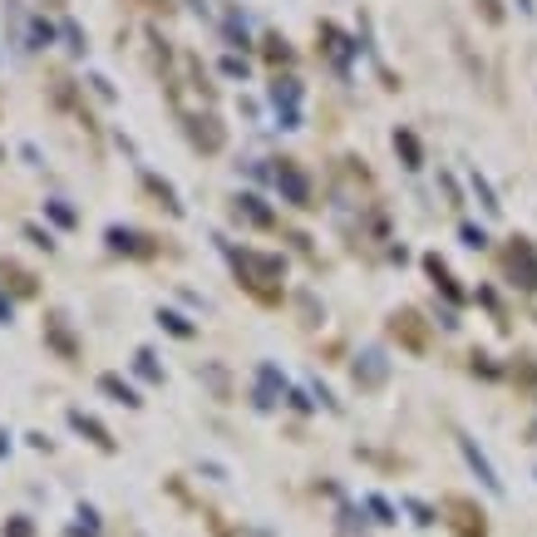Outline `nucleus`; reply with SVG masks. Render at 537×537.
<instances>
[{
  "label": "nucleus",
  "mask_w": 537,
  "mask_h": 537,
  "mask_svg": "<svg viewBox=\"0 0 537 537\" xmlns=\"http://www.w3.org/2000/svg\"><path fill=\"white\" fill-rule=\"evenodd\" d=\"M508 271H513V277H523L518 281V287H537V257H532V247H528V241H513V247H508Z\"/></svg>",
  "instance_id": "obj_7"
},
{
  "label": "nucleus",
  "mask_w": 537,
  "mask_h": 537,
  "mask_svg": "<svg viewBox=\"0 0 537 537\" xmlns=\"http://www.w3.org/2000/svg\"><path fill=\"white\" fill-rule=\"evenodd\" d=\"M183 129H187V139H193V149L223 153L227 129H223V119H217V114H183Z\"/></svg>",
  "instance_id": "obj_4"
},
{
  "label": "nucleus",
  "mask_w": 537,
  "mask_h": 537,
  "mask_svg": "<svg viewBox=\"0 0 537 537\" xmlns=\"http://www.w3.org/2000/svg\"><path fill=\"white\" fill-rule=\"evenodd\" d=\"M10 315H15V311H10V301L0 296V325H10Z\"/></svg>",
  "instance_id": "obj_28"
},
{
  "label": "nucleus",
  "mask_w": 537,
  "mask_h": 537,
  "mask_svg": "<svg viewBox=\"0 0 537 537\" xmlns=\"http://www.w3.org/2000/svg\"><path fill=\"white\" fill-rule=\"evenodd\" d=\"M355 385H360V389L385 385V355L380 350H365L360 360H355Z\"/></svg>",
  "instance_id": "obj_9"
},
{
  "label": "nucleus",
  "mask_w": 537,
  "mask_h": 537,
  "mask_svg": "<svg viewBox=\"0 0 537 537\" xmlns=\"http://www.w3.org/2000/svg\"><path fill=\"white\" fill-rule=\"evenodd\" d=\"M459 444H463V454H469V463H473V469H478V478H483V483H488V488H493V493H498V478H493L488 459H483V454H478V449H473V439H459Z\"/></svg>",
  "instance_id": "obj_20"
},
{
  "label": "nucleus",
  "mask_w": 537,
  "mask_h": 537,
  "mask_svg": "<svg viewBox=\"0 0 537 537\" xmlns=\"http://www.w3.org/2000/svg\"><path fill=\"white\" fill-rule=\"evenodd\" d=\"M104 241H109L114 257H133V261H153L158 251H163L153 232H139V227H109V232H104Z\"/></svg>",
  "instance_id": "obj_3"
},
{
  "label": "nucleus",
  "mask_w": 537,
  "mask_h": 537,
  "mask_svg": "<svg viewBox=\"0 0 537 537\" xmlns=\"http://www.w3.org/2000/svg\"><path fill=\"white\" fill-rule=\"evenodd\" d=\"M99 389L109 399H119V405H129V409H139L143 399H139V389H133L129 380H119V375H99Z\"/></svg>",
  "instance_id": "obj_15"
},
{
  "label": "nucleus",
  "mask_w": 537,
  "mask_h": 537,
  "mask_svg": "<svg viewBox=\"0 0 537 537\" xmlns=\"http://www.w3.org/2000/svg\"><path fill=\"white\" fill-rule=\"evenodd\" d=\"M133 370H139V375H143V380H149V385H163V370H158V355L149 350V345H143V350L133 355Z\"/></svg>",
  "instance_id": "obj_19"
},
{
  "label": "nucleus",
  "mask_w": 537,
  "mask_h": 537,
  "mask_svg": "<svg viewBox=\"0 0 537 537\" xmlns=\"http://www.w3.org/2000/svg\"><path fill=\"white\" fill-rule=\"evenodd\" d=\"M143 187H149V193L158 197V207H168V213H173V217H183V203H177V193H173V183H163V177H158V173H149V168H143Z\"/></svg>",
  "instance_id": "obj_13"
},
{
  "label": "nucleus",
  "mask_w": 537,
  "mask_h": 537,
  "mask_svg": "<svg viewBox=\"0 0 537 537\" xmlns=\"http://www.w3.org/2000/svg\"><path fill=\"white\" fill-rule=\"evenodd\" d=\"M217 69H223L227 79H247V59H237V55H227V59H223V65H217Z\"/></svg>",
  "instance_id": "obj_25"
},
{
  "label": "nucleus",
  "mask_w": 537,
  "mask_h": 537,
  "mask_svg": "<svg viewBox=\"0 0 537 537\" xmlns=\"http://www.w3.org/2000/svg\"><path fill=\"white\" fill-rule=\"evenodd\" d=\"M0 158H5V153H0Z\"/></svg>",
  "instance_id": "obj_30"
},
{
  "label": "nucleus",
  "mask_w": 537,
  "mask_h": 537,
  "mask_svg": "<svg viewBox=\"0 0 537 537\" xmlns=\"http://www.w3.org/2000/svg\"><path fill=\"white\" fill-rule=\"evenodd\" d=\"M59 35L69 40V50H75V55H84V30L75 25V20H65V25H59Z\"/></svg>",
  "instance_id": "obj_23"
},
{
  "label": "nucleus",
  "mask_w": 537,
  "mask_h": 537,
  "mask_svg": "<svg viewBox=\"0 0 537 537\" xmlns=\"http://www.w3.org/2000/svg\"><path fill=\"white\" fill-rule=\"evenodd\" d=\"M30 532H35V528H30V518H10L5 523V537H30Z\"/></svg>",
  "instance_id": "obj_26"
},
{
  "label": "nucleus",
  "mask_w": 537,
  "mask_h": 537,
  "mask_svg": "<svg viewBox=\"0 0 537 537\" xmlns=\"http://www.w3.org/2000/svg\"><path fill=\"white\" fill-rule=\"evenodd\" d=\"M321 40H325V55H331L335 65L345 69V55H350V40H345V35H341V30H335V25H321Z\"/></svg>",
  "instance_id": "obj_17"
},
{
  "label": "nucleus",
  "mask_w": 537,
  "mask_h": 537,
  "mask_svg": "<svg viewBox=\"0 0 537 537\" xmlns=\"http://www.w3.org/2000/svg\"><path fill=\"white\" fill-rule=\"evenodd\" d=\"M267 99H271V109H277L281 129H301V79L296 75H271Z\"/></svg>",
  "instance_id": "obj_2"
},
{
  "label": "nucleus",
  "mask_w": 537,
  "mask_h": 537,
  "mask_svg": "<svg viewBox=\"0 0 537 537\" xmlns=\"http://www.w3.org/2000/svg\"><path fill=\"white\" fill-rule=\"evenodd\" d=\"M158 325H163L168 335H177V341H193L197 335V325L187 321V315H177V311H158Z\"/></svg>",
  "instance_id": "obj_16"
},
{
  "label": "nucleus",
  "mask_w": 537,
  "mask_h": 537,
  "mask_svg": "<svg viewBox=\"0 0 537 537\" xmlns=\"http://www.w3.org/2000/svg\"><path fill=\"white\" fill-rule=\"evenodd\" d=\"M0 281H5L15 296H35V291H40V277H35V271H25V267H15V261H0Z\"/></svg>",
  "instance_id": "obj_8"
},
{
  "label": "nucleus",
  "mask_w": 537,
  "mask_h": 537,
  "mask_svg": "<svg viewBox=\"0 0 537 537\" xmlns=\"http://www.w3.org/2000/svg\"><path fill=\"white\" fill-rule=\"evenodd\" d=\"M69 424H75V429H79V434H84V439H89V444H99V449H104V454H109V449H114L109 429H104V424H99V419H94V414H84V409H69Z\"/></svg>",
  "instance_id": "obj_10"
},
{
  "label": "nucleus",
  "mask_w": 537,
  "mask_h": 537,
  "mask_svg": "<svg viewBox=\"0 0 537 537\" xmlns=\"http://www.w3.org/2000/svg\"><path fill=\"white\" fill-rule=\"evenodd\" d=\"M277 187H281V197H287L291 207H311V183L296 168V158H281L277 163Z\"/></svg>",
  "instance_id": "obj_5"
},
{
  "label": "nucleus",
  "mask_w": 537,
  "mask_h": 537,
  "mask_svg": "<svg viewBox=\"0 0 537 537\" xmlns=\"http://www.w3.org/2000/svg\"><path fill=\"white\" fill-rule=\"evenodd\" d=\"M261 55H267L271 65H291V59H296V50H291V40L281 35V30H267V35H261Z\"/></svg>",
  "instance_id": "obj_14"
},
{
  "label": "nucleus",
  "mask_w": 537,
  "mask_h": 537,
  "mask_svg": "<svg viewBox=\"0 0 537 537\" xmlns=\"http://www.w3.org/2000/svg\"><path fill=\"white\" fill-rule=\"evenodd\" d=\"M45 341L55 345L65 360H79V345H75V335H69V321H65V311H50L45 315Z\"/></svg>",
  "instance_id": "obj_6"
},
{
  "label": "nucleus",
  "mask_w": 537,
  "mask_h": 537,
  "mask_svg": "<svg viewBox=\"0 0 537 537\" xmlns=\"http://www.w3.org/2000/svg\"><path fill=\"white\" fill-rule=\"evenodd\" d=\"M25 237H30V241H35V247L55 251V237H50V232H45V227H40V223H25Z\"/></svg>",
  "instance_id": "obj_24"
},
{
  "label": "nucleus",
  "mask_w": 537,
  "mask_h": 537,
  "mask_svg": "<svg viewBox=\"0 0 537 537\" xmlns=\"http://www.w3.org/2000/svg\"><path fill=\"white\" fill-rule=\"evenodd\" d=\"M197 375H203V380L217 389V399H227V389H232V385H227V370H223V365H203Z\"/></svg>",
  "instance_id": "obj_21"
},
{
  "label": "nucleus",
  "mask_w": 537,
  "mask_h": 537,
  "mask_svg": "<svg viewBox=\"0 0 537 537\" xmlns=\"http://www.w3.org/2000/svg\"><path fill=\"white\" fill-rule=\"evenodd\" d=\"M143 5H149V10H168V0H143Z\"/></svg>",
  "instance_id": "obj_29"
},
{
  "label": "nucleus",
  "mask_w": 537,
  "mask_h": 537,
  "mask_svg": "<svg viewBox=\"0 0 537 537\" xmlns=\"http://www.w3.org/2000/svg\"><path fill=\"white\" fill-rule=\"evenodd\" d=\"M89 84H94V89H99V99H114V84H109V79H104V75H94Z\"/></svg>",
  "instance_id": "obj_27"
},
{
  "label": "nucleus",
  "mask_w": 537,
  "mask_h": 537,
  "mask_svg": "<svg viewBox=\"0 0 537 537\" xmlns=\"http://www.w3.org/2000/svg\"><path fill=\"white\" fill-rule=\"evenodd\" d=\"M277 389H281L277 365H261V370H257V389H251V405H257V409H271V405H277Z\"/></svg>",
  "instance_id": "obj_11"
},
{
  "label": "nucleus",
  "mask_w": 537,
  "mask_h": 537,
  "mask_svg": "<svg viewBox=\"0 0 537 537\" xmlns=\"http://www.w3.org/2000/svg\"><path fill=\"white\" fill-rule=\"evenodd\" d=\"M45 217H50V223H55V227H65V232L79 223V217H75V207H69L65 197H50V203H45Z\"/></svg>",
  "instance_id": "obj_18"
},
{
  "label": "nucleus",
  "mask_w": 537,
  "mask_h": 537,
  "mask_svg": "<svg viewBox=\"0 0 537 537\" xmlns=\"http://www.w3.org/2000/svg\"><path fill=\"white\" fill-rule=\"evenodd\" d=\"M395 149L409 158V168H419V143H414V133H395Z\"/></svg>",
  "instance_id": "obj_22"
},
{
  "label": "nucleus",
  "mask_w": 537,
  "mask_h": 537,
  "mask_svg": "<svg viewBox=\"0 0 537 537\" xmlns=\"http://www.w3.org/2000/svg\"><path fill=\"white\" fill-rule=\"evenodd\" d=\"M237 217H247L251 227H277V213H271V207L261 203L257 193H241V197H237Z\"/></svg>",
  "instance_id": "obj_12"
},
{
  "label": "nucleus",
  "mask_w": 537,
  "mask_h": 537,
  "mask_svg": "<svg viewBox=\"0 0 537 537\" xmlns=\"http://www.w3.org/2000/svg\"><path fill=\"white\" fill-rule=\"evenodd\" d=\"M223 247H227V261H232L241 287H247L261 306H277L281 281H287V261L271 257V251H257V247H232V241H223Z\"/></svg>",
  "instance_id": "obj_1"
}]
</instances>
